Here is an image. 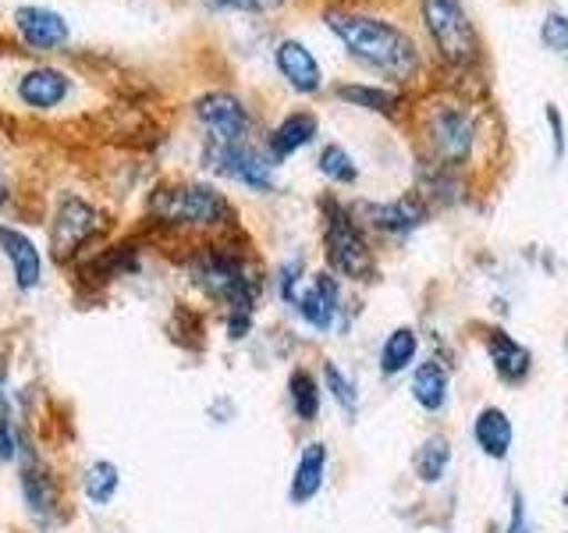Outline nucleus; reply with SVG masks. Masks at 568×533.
Listing matches in <instances>:
<instances>
[{"label": "nucleus", "mask_w": 568, "mask_h": 533, "mask_svg": "<svg viewBox=\"0 0 568 533\" xmlns=\"http://www.w3.org/2000/svg\"><path fill=\"white\" fill-rule=\"evenodd\" d=\"M544 118L550 124V139H555V160H561L565 157V121H561L558 103H547L544 107Z\"/></svg>", "instance_id": "33"}, {"label": "nucleus", "mask_w": 568, "mask_h": 533, "mask_svg": "<svg viewBox=\"0 0 568 533\" xmlns=\"http://www.w3.org/2000/svg\"><path fill=\"white\" fill-rule=\"evenodd\" d=\"M426 142L440 168H462L476 147V121L469 107L462 103H437L426 114Z\"/></svg>", "instance_id": "6"}, {"label": "nucleus", "mask_w": 568, "mask_h": 533, "mask_svg": "<svg viewBox=\"0 0 568 533\" xmlns=\"http://www.w3.org/2000/svg\"><path fill=\"white\" fill-rule=\"evenodd\" d=\"M337 306H342V284H337L334 271H320V274H313L310 289L295 299L298 316L306 320V324H310L313 331H320V334L334 328Z\"/></svg>", "instance_id": "12"}, {"label": "nucleus", "mask_w": 568, "mask_h": 533, "mask_svg": "<svg viewBox=\"0 0 568 533\" xmlns=\"http://www.w3.org/2000/svg\"><path fill=\"white\" fill-rule=\"evenodd\" d=\"M71 93V79L58 68H29L18 79V100L36 107V111H50V107L64 103Z\"/></svg>", "instance_id": "16"}, {"label": "nucleus", "mask_w": 568, "mask_h": 533, "mask_svg": "<svg viewBox=\"0 0 568 533\" xmlns=\"http://www.w3.org/2000/svg\"><path fill=\"white\" fill-rule=\"evenodd\" d=\"M298 278H302V260H292V263L281 266V299L292 302V306H295V299H298V292H295Z\"/></svg>", "instance_id": "32"}, {"label": "nucleus", "mask_w": 568, "mask_h": 533, "mask_svg": "<svg viewBox=\"0 0 568 533\" xmlns=\"http://www.w3.org/2000/svg\"><path fill=\"white\" fill-rule=\"evenodd\" d=\"M118 487H121V473H118L114 462H106V459H97L82 476V491L97 509H103L106 502H114Z\"/></svg>", "instance_id": "25"}, {"label": "nucleus", "mask_w": 568, "mask_h": 533, "mask_svg": "<svg viewBox=\"0 0 568 533\" xmlns=\"http://www.w3.org/2000/svg\"><path fill=\"white\" fill-rule=\"evenodd\" d=\"M4 200H8V195H4V189H0V207H4Z\"/></svg>", "instance_id": "35"}, {"label": "nucleus", "mask_w": 568, "mask_h": 533, "mask_svg": "<svg viewBox=\"0 0 568 533\" xmlns=\"http://www.w3.org/2000/svg\"><path fill=\"white\" fill-rule=\"evenodd\" d=\"M288 399H292V409L302 423H313L320 416V384L310 370H292L288 378Z\"/></svg>", "instance_id": "26"}, {"label": "nucleus", "mask_w": 568, "mask_h": 533, "mask_svg": "<svg viewBox=\"0 0 568 533\" xmlns=\"http://www.w3.org/2000/svg\"><path fill=\"white\" fill-rule=\"evenodd\" d=\"M203 164L213 174L235 178V182L256 189V192H271L274 189V160L271 153L253 150L248 142H206L203 150Z\"/></svg>", "instance_id": "7"}, {"label": "nucleus", "mask_w": 568, "mask_h": 533, "mask_svg": "<svg viewBox=\"0 0 568 533\" xmlns=\"http://www.w3.org/2000/svg\"><path fill=\"white\" fill-rule=\"evenodd\" d=\"M324 381H327V391L334 395V402L342 405V409H348V416H352V413H355V405H359V395H355V384H352L334 363H324Z\"/></svg>", "instance_id": "30"}, {"label": "nucleus", "mask_w": 568, "mask_h": 533, "mask_svg": "<svg viewBox=\"0 0 568 533\" xmlns=\"http://www.w3.org/2000/svg\"><path fill=\"white\" fill-rule=\"evenodd\" d=\"M448 462H452V444L444 434H434V438H426L419 444V452H416V476L423 480V484H437V480H444V473H448Z\"/></svg>", "instance_id": "24"}, {"label": "nucleus", "mask_w": 568, "mask_h": 533, "mask_svg": "<svg viewBox=\"0 0 568 533\" xmlns=\"http://www.w3.org/2000/svg\"><path fill=\"white\" fill-rule=\"evenodd\" d=\"M150 213L160 224H174V228H217L235 218L227 195L203 182L160 185L150 195Z\"/></svg>", "instance_id": "3"}, {"label": "nucleus", "mask_w": 568, "mask_h": 533, "mask_svg": "<svg viewBox=\"0 0 568 533\" xmlns=\"http://www.w3.org/2000/svg\"><path fill=\"white\" fill-rule=\"evenodd\" d=\"M413 399L426 413H440L444 402H448V370L437 360H426L413 373Z\"/></svg>", "instance_id": "22"}, {"label": "nucleus", "mask_w": 568, "mask_h": 533, "mask_svg": "<svg viewBox=\"0 0 568 533\" xmlns=\"http://www.w3.org/2000/svg\"><path fill=\"white\" fill-rule=\"evenodd\" d=\"M284 0H210L213 11H248V14H263L281 8Z\"/></svg>", "instance_id": "31"}, {"label": "nucleus", "mask_w": 568, "mask_h": 533, "mask_svg": "<svg viewBox=\"0 0 568 533\" xmlns=\"http://www.w3.org/2000/svg\"><path fill=\"white\" fill-rule=\"evenodd\" d=\"M487 352H490V363H494V373L501 378L505 384H523L532 370V355L526 345H519L508 331L501 328H490L487 334Z\"/></svg>", "instance_id": "18"}, {"label": "nucleus", "mask_w": 568, "mask_h": 533, "mask_svg": "<svg viewBox=\"0 0 568 533\" xmlns=\"http://www.w3.org/2000/svg\"><path fill=\"white\" fill-rule=\"evenodd\" d=\"M419 355V334L413 328H395L381 345V370L384 378H398L408 366L416 363Z\"/></svg>", "instance_id": "23"}, {"label": "nucleus", "mask_w": 568, "mask_h": 533, "mask_svg": "<svg viewBox=\"0 0 568 533\" xmlns=\"http://www.w3.org/2000/svg\"><path fill=\"white\" fill-rule=\"evenodd\" d=\"M0 249H4V257L11 263L18 289H22V292L36 289V284H40V278H43V260H40V249L32 245V239L22 235L18 228L0 224Z\"/></svg>", "instance_id": "15"}, {"label": "nucleus", "mask_w": 568, "mask_h": 533, "mask_svg": "<svg viewBox=\"0 0 568 533\" xmlns=\"http://www.w3.org/2000/svg\"><path fill=\"white\" fill-rule=\"evenodd\" d=\"M195 118L210 132L206 142H245L248 124H253L245 103L235 93H224V89H213V93H203L195 100Z\"/></svg>", "instance_id": "10"}, {"label": "nucleus", "mask_w": 568, "mask_h": 533, "mask_svg": "<svg viewBox=\"0 0 568 533\" xmlns=\"http://www.w3.org/2000/svg\"><path fill=\"white\" fill-rule=\"evenodd\" d=\"M540 43L558 53V58H568V14L565 11H547L540 22Z\"/></svg>", "instance_id": "28"}, {"label": "nucleus", "mask_w": 568, "mask_h": 533, "mask_svg": "<svg viewBox=\"0 0 568 533\" xmlns=\"http://www.w3.org/2000/svg\"><path fill=\"white\" fill-rule=\"evenodd\" d=\"M355 221H359L363 231H373L381 239H408L416 228L426 224V203L419 195H398L390 203H355L352 207Z\"/></svg>", "instance_id": "8"}, {"label": "nucleus", "mask_w": 568, "mask_h": 533, "mask_svg": "<svg viewBox=\"0 0 568 533\" xmlns=\"http://www.w3.org/2000/svg\"><path fill=\"white\" fill-rule=\"evenodd\" d=\"M324 476H327V444L324 441H310L298 455V466L292 473L288 484V502L292 505H310L313 497L324 491Z\"/></svg>", "instance_id": "17"}, {"label": "nucleus", "mask_w": 568, "mask_h": 533, "mask_svg": "<svg viewBox=\"0 0 568 533\" xmlns=\"http://www.w3.org/2000/svg\"><path fill=\"white\" fill-rule=\"evenodd\" d=\"M565 349H568V338H565Z\"/></svg>", "instance_id": "36"}, {"label": "nucleus", "mask_w": 568, "mask_h": 533, "mask_svg": "<svg viewBox=\"0 0 568 533\" xmlns=\"http://www.w3.org/2000/svg\"><path fill=\"white\" fill-rule=\"evenodd\" d=\"M327 29L342 40L352 61L377 71L390 82H408L419 71V47L402 26L387 18L352 11V8H327L324 11Z\"/></svg>", "instance_id": "1"}, {"label": "nucleus", "mask_w": 568, "mask_h": 533, "mask_svg": "<svg viewBox=\"0 0 568 533\" xmlns=\"http://www.w3.org/2000/svg\"><path fill=\"white\" fill-rule=\"evenodd\" d=\"M508 533H529V523H526V505H523V494H515V502H511V523H508Z\"/></svg>", "instance_id": "34"}, {"label": "nucleus", "mask_w": 568, "mask_h": 533, "mask_svg": "<svg viewBox=\"0 0 568 533\" xmlns=\"http://www.w3.org/2000/svg\"><path fill=\"white\" fill-rule=\"evenodd\" d=\"M316 168H320V174L327 178V182H337V185H352L355 178H359V168H355L352 153L345 147H337V142H327V147L320 150Z\"/></svg>", "instance_id": "27"}, {"label": "nucleus", "mask_w": 568, "mask_h": 533, "mask_svg": "<svg viewBox=\"0 0 568 533\" xmlns=\"http://www.w3.org/2000/svg\"><path fill=\"white\" fill-rule=\"evenodd\" d=\"M14 29L18 36L29 43V47H40V50H50V47H64L68 43V18L50 11V8H18L14 11Z\"/></svg>", "instance_id": "14"}, {"label": "nucleus", "mask_w": 568, "mask_h": 533, "mask_svg": "<svg viewBox=\"0 0 568 533\" xmlns=\"http://www.w3.org/2000/svg\"><path fill=\"white\" fill-rule=\"evenodd\" d=\"M419 11L444 64L469 68L479 61V36L462 0H419Z\"/></svg>", "instance_id": "5"}, {"label": "nucleus", "mask_w": 568, "mask_h": 533, "mask_svg": "<svg viewBox=\"0 0 568 533\" xmlns=\"http://www.w3.org/2000/svg\"><path fill=\"white\" fill-rule=\"evenodd\" d=\"M473 438L479 444V452H484L487 459H508L511 452V441H515V426L508 420L505 409H497V405H487V409H479V416L473 423Z\"/></svg>", "instance_id": "20"}, {"label": "nucleus", "mask_w": 568, "mask_h": 533, "mask_svg": "<svg viewBox=\"0 0 568 533\" xmlns=\"http://www.w3.org/2000/svg\"><path fill=\"white\" fill-rule=\"evenodd\" d=\"M324 253L334 274L352 281H369L377 274V260L366 242V231L355 221L352 207L337 200H324Z\"/></svg>", "instance_id": "4"}, {"label": "nucleus", "mask_w": 568, "mask_h": 533, "mask_svg": "<svg viewBox=\"0 0 568 533\" xmlns=\"http://www.w3.org/2000/svg\"><path fill=\"white\" fill-rule=\"evenodd\" d=\"M192 281L200 284L210 299L224 302V310L231 316H253L260 278L248 271L245 260H239L235 253L206 249V253H200L192 263Z\"/></svg>", "instance_id": "2"}, {"label": "nucleus", "mask_w": 568, "mask_h": 533, "mask_svg": "<svg viewBox=\"0 0 568 533\" xmlns=\"http://www.w3.org/2000/svg\"><path fill=\"white\" fill-rule=\"evenodd\" d=\"M22 449V438L14 434V423H11V399L4 391V381H0V462H11Z\"/></svg>", "instance_id": "29"}, {"label": "nucleus", "mask_w": 568, "mask_h": 533, "mask_svg": "<svg viewBox=\"0 0 568 533\" xmlns=\"http://www.w3.org/2000/svg\"><path fill=\"white\" fill-rule=\"evenodd\" d=\"M274 64L284 76V82L302 97H313L320 93V86H324V68H320L316 53L302 40H281L274 50Z\"/></svg>", "instance_id": "11"}, {"label": "nucleus", "mask_w": 568, "mask_h": 533, "mask_svg": "<svg viewBox=\"0 0 568 533\" xmlns=\"http://www.w3.org/2000/svg\"><path fill=\"white\" fill-rule=\"evenodd\" d=\"M337 100H348L352 107H363V111H377V114H395L402 107V93L387 86H369V82H337L334 86Z\"/></svg>", "instance_id": "21"}, {"label": "nucleus", "mask_w": 568, "mask_h": 533, "mask_svg": "<svg viewBox=\"0 0 568 533\" xmlns=\"http://www.w3.org/2000/svg\"><path fill=\"white\" fill-rule=\"evenodd\" d=\"M22 497H26V509L36 515V520H47L58 509V484H53V476L47 470V462L36 455L29 444H22Z\"/></svg>", "instance_id": "13"}, {"label": "nucleus", "mask_w": 568, "mask_h": 533, "mask_svg": "<svg viewBox=\"0 0 568 533\" xmlns=\"http://www.w3.org/2000/svg\"><path fill=\"white\" fill-rule=\"evenodd\" d=\"M316 132H320L316 114H310V111H295V114L284 118L271 135H266V153H271L274 164H281V160H288V157L298 153L302 147H310V142L316 139Z\"/></svg>", "instance_id": "19"}, {"label": "nucleus", "mask_w": 568, "mask_h": 533, "mask_svg": "<svg viewBox=\"0 0 568 533\" xmlns=\"http://www.w3.org/2000/svg\"><path fill=\"white\" fill-rule=\"evenodd\" d=\"M103 228V213L79 200V195H64L58 213H53V231H50V245H53V260H71L79 249L97 235Z\"/></svg>", "instance_id": "9"}]
</instances>
